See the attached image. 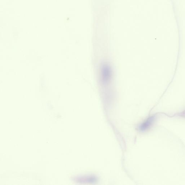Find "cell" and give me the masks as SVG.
<instances>
[{"mask_svg": "<svg viewBox=\"0 0 185 185\" xmlns=\"http://www.w3.org/2000/svg\"><path fill=\"white\" fill-rule=\"evenodd\" d=\"M155 117L152 116L148 118L144 122L140 125L139 127V130L141 132H145L149 129L152 126L154 122Z\"/></svg>", "mask_w": 185, "mask_h": 185, "instance_id": "7a4b0ae2", "label": "cell"}, {"mask_svg": "<svg viewBox=\"0 0 185 185\" xmlns=\"http://www.w3.org/2000/svg\"><path fill=\"white\" fill-rule=\"evenodd\" d=\"M112 76L111 68L108 65L105 64L101 68V80L103 84L106 85L111 80Z\"/></svg>", "mask_w": 185, "mask_h": 185, "instance_id": "6da1fadb", "label": "cell"}]
</instances>
